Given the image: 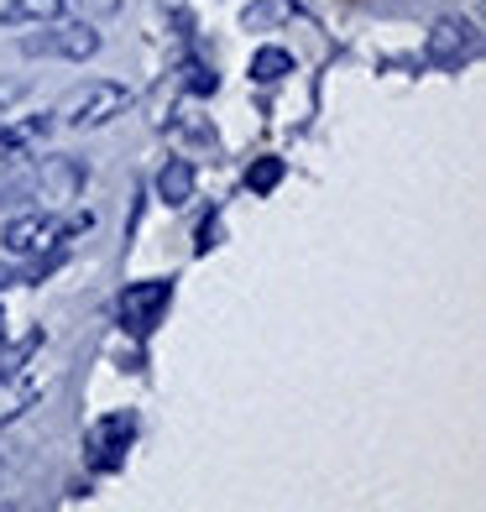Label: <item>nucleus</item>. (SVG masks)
<instances>
[{
    "label": "nucleus",
    "instance_id": "obj_1",
    "mask_svg": "<svg viewBox=\"0 0 486 512\" xmlns=\"http://www.w3.org/2000/svg\"><path fill=\"white\" fill-rule=\"evenodd\" d=\"M126 105H131L126 84L89 79V84H79V89H68L63 105H58L53 115H58V126H68V131H100V126L115 121V115H126Z\"/></svg>",
    "mask_w": 486,
    "mask_h": 512
},
{
    "label": "nucleus",
    "instance_id": "obj_2",
    "mask_svg": "<svg viewBox=\"0 0 486 512\" xmlns=\"http://www.w3.org/2000/svg\"><path fill=\"white\" fill-rule=\"evenodd\" d=\"M95 225V215H74V220H63L58 209H32V215H16L6 225V236H0V246H6L11 256H42V251H58L74 230H89Z\"/></svg>",
    "mask_w": 486,
    "mask_h": 512
},
{
    "label": "nucleus",
    "instance_id": "obj_3",
    "mask_svg": "<svg viewBox=\"0 0 486 512\" xmlns=\"http://www.w3.org/2000/svg\"><path fill=\"white\" fill-rule=\"evenodd\" d=\"M105 48V32L95 27V21H42V27L32 37H21V53L27 58H68V63H84V58H95Z\"/></svg>",
    "mask_w": 486,
    "mask_h": 512
},
{
    "label": "nucleus",
    "instance_id": "obj_4",
    "mask_svg": "<svg viewBox=\"0 0 486 512\" xmlns=\"http://www.w3.org/2000/svg\"><path fill=\"white\" fill-rule=\"evenodd\" d=\"M131 439H136V413H131V408L95 418V424L84 429V465H89L95 476H115V471L126 465Z\"/></svg>",
    "mask_w": 486,
    "mask_h": 512
},
{
    "label": "nucleus",
    "instance_id": "obj_5",
    "mask_svg": "<svg viewBox=\"0 0 486 512\" xmlns=\"http://www.w3.org/2000/svg\"><path fill=\"white\" fill-rule=\"evenodd\" d=\"M168 304H173V277H142V283H131L115 298V319H121L126 335L147 340L162 324V314H168Z\"/></svg>",
    "mask_w": 486,
    "mask_h": 512
},
{
    "label": "nucleus",
    "instance_id": "obj_6",
    "mask_svg": "<svg viewBox=\"0 0 486 512\" xmlns=\"http://www.w3.org/2000/svg\"><path fill=\"white\" fill-rule=\"evenodd\" d=\"M476 53H481V32H476V21H466V16H439L434 27L424 32V63L429 68L455 74V68H466Z\"/></svg>",
    "mask_w": 486,
    "mask_h": 512
},
{
    "label": "nucleus",
    "instance_id": "obj_7",
    "mask_svg": "<svg viewBox=\"0 0 486 512\" xmlns=\"http://www.w3.org/2000/svg\"><path fill=\"white\" fill-rule=\"evenodd\" d=\"M89 183V168L74 157H42V168H27V199H37V209H58L74 204Z\"/></svg>",
    "mask_w": 486,
    "mask_h": 512
},
{
    "label": "nucleus",
    "instance_id": "obj_8",
    "mask_svg": "<svg viewBox=\"0 0 486 512\" xmlns=\"http://www.w3.org/2000/svg\"><path fill=\"white\" fill-rule=\"evenodd\" d=\"M157 199L168 204V209H183V204L194 199V162H189V157H168V162H162Z\"/></svg>",
    "mask_w": 486,
    "mask_h": 512
},
{
    "label": "nucleus",
    "instance_id": "obj_9",
    "mask_svg": "<svg viewBox=\"0 0 486 512\" xmlns=\"http://www.w3.org/2000/svg\"><path fill=\"white\" fill-rule=\"evenodd\" d=\"M68 11V0H6L0 6V27H42Z\"/></svg>",
    "mask_w": 486,
    "mask_h": 512
},
{
    "label": "nucleus",
    "instance_id": "obj_10",
    "mask_svg": "<svg viewBox=\"0 0 486 512\" xmlns=\"http://www.w3.org/2000/svg\"><path fill=\"white\" fill-rule=\"evenodd\" d=\"M293 68L298 63H293L288 48H257V53H251V79H257V84H283Z\"/></svg>",
    "mask_w": 486,
    "mask_h": 512
},
{
    "label": "nucleus",
    "instance_id": "obj_11",
    "mask_svg": "<svg viewBox=\"0 0 486 512\" xmlns=\"http://www.w3.org/2000/svg\"><path fill=\"white\" fill-rule=\"evenodd\" d=\"M283 16H288V0H251V6L241 11V27H246V32H267V27H277Z\"/></svg>",
    "mask_w": 486,
    "mask_h": 512
},
{
    "label": "nucleus",
    "instance_id": "obj_12",
    "mask_svg": "<svg viewBox=\"0 0 486 512\" xmlns=\"http://www.w3.org/2000/svg\"><path fill=\"white\" fill-rule=\"evenodd\" d=\"M283 157H257V162H251V168H246V189L251 194H272L277 189V183H283Z\"/></svg>",
    "mask_w": 486,
    "mask_h": 512
},
{
    "label": "nucleus",
    "instance_id": "obj_13",
    "mask_svg": "<svg viewBox=\"0 0 486 512\" xmlns=\"http://www.w3.org/2000/svg\"><path fill=\"white\" fill-rule=\"evenodd\" d=\"M183 89H189V95H215L220 74H215L204 58H183Z\"/></svg>",
    "mask_w": 486,
    "mask_h": 512
},
{
    "label": "nucleus",
    "instance_id": "obj_14",
    "mask_svg": "<svg viewBox=\"0 0 486 512\" xmlns=\"http://www.w3.org/2000/svg\"><path fill=\"white\" fill-rule=\"evenodd\" d=\"M220 241H225V220H220V215L199 220V230H194V256H210Z\"/></svg>",
    "mask_w": 486,
    "mask_h": 512
},
{
    "label": "nucleus",
    "instance_id": "obj_15",
    "mask_svg": "<svg viewBox=\"0 0 486 512\" xmlns=\"http://www.w3.org/2000/svg\"><path fill=\"white\" fill-rule=\"evenodd\" d=\"M21 152H27V136H21L16 126H0V162H16Z\"/></svg>",
    "mask_w": 486,
    "mask_h": 512
},
{
    "label": "nucleus",
    "instance_id": "obj_16",
    "mask_svg": "<svg viewBox=\"0 0 486 512\" xmlns=\"http://www.w3.org/2000/svg\"><path fill=\"white\" fill-rule=\"evenodd\" d=\"M68 6H74L84 21H95V16H115V11H121V0H68Z\"/></svg>",
    "mask_w": 486,
    "mask_h": 512
},
{
    "label": "nucleus",
    "instance_id": "obj_17",
    "mask_svg": "<svg viewBox=\"0 0 486 512\" xmlns=\"http://www.w3.org/2000/svg\"><path fill=\"white\" fill-rule=\"evenodd\" d=\"M21 89H27V84H0V115H6L11 100H21Z\"/></svg>",
    "mask_w": 486,
    "mask_h": 512
}]
</instances>
